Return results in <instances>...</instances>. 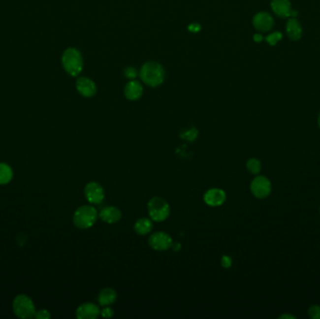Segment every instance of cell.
Here are the masks:
<instances>
[{
  "label": "cell",
  "instance_id": "obj_1",
  "mask_svg": "<svg viewBox=\"0 0 320 319\" xmlns=\"http://www.w3.org/2000/svg\"><path fill=\"white\" fill-rule=\"evenodd\" d=\"M139 74L141 81L151 87L160 86L165 80V70L163 66L155 61H149L143 64Z\"/></svg>",
  "mask_w": 320,
  "mask_h": 319
},
{
  "label": "cell",
  "instance_id": "obj_2",
  "mask_svg": "<svg viewBox=\"0 0 320 319\" xmlns=\"http://www.w3.org/2000/svg\"><path fill=\"white\" fill-rule=\"evenodd\" d=\"M62 65L69 75H79L84 67V60L80 51L75 48H67L62 56Z\"/></svg>",
  "mask_w": 320,
  "mask_h": 319
},
{
  "label": "cell",
  "instance_id": "obj_3",
  "mask_svg": "<svg viewBox=\"0 0 320 319\" xmlns=\"http://www.w3.org/2000/svg\"><path fill=\"white\" fill-rule=\"evenodd\" d=\"M98 212L95 207L84 205L79 207L73 215V223L80 229H87L96 224Z\"/></svg>",
  "mask_w": 320,
  "mask_h": 319
},
{
  "label": "cell",
  "instance_id": "obj_4",
  "mask_svg": "<svg viewBox=\"0 0 320 319\" xmlns=\"http://www.w3.org/2000/svg\"><path fill=\"white\" fill-rule=\"evenodd\" d=\"M147 209L149 216L154 222H163L170 216V204L163 197H152L148 201Z\"/></svg>",
  "mask_w": 320,
  "mask_h": 319
},
{
  "label": "cell",
  "instance_id": "obj_5",
  "mask_svg": "<svg viewBox=\"0 0 320 319\" xmlns=\"http://www.w3.org/2000/svg\"><path fill=\"white\" fill-rule=\"evenodd\" d=\"M12 309L14 314L22 319H32L36 314V308L33 301L29 296L24 294L18 295L14 299Z\"/></svg>",
  "mask_w": 320,
  "mask_h": 319
},
{
  "label": "cell",
  "instance_id": "obj_6",
  "mask_svg": "<svg viewBox=\"0 0 320 319\" xmlns=\"http://www.w3.org/2000/svg\"><path fill=\"white\" fill-rule=\"evenodd\" d=\"M148 244L156 251H166L172 247L173 241L170 234L164 231H157L150 235Z\"/></svg>",
  "mask_w": 320,
  "mask_h": 319
},
{
  "label": "cell",
  "instance_id": "obj_7",
  "mask_svg": "<svg viewBox=\"0 0 320 319\" xmlns=\"http://www.w3.org/2000/svg\"><path fill=\"white\" fill-rule=\"evenodd\" d=\"M252 194L256 198H265L271 194L272 185L270 180L265 176H256L250 185Z\"/></svg>",
  "mask_w": 320,
  "mask_h": 319
},
{
  "label": "cell",
  "instance_id": "obj_8",
  "mask_svg": "<svg viewBox=\"0 0 320 319\" xmlns=\"http://www.w3.org/2000/svg\"><path fill=\"white\" fill-rule=\"evenodd\" d=\"M85 196L91 204H100L105 198V191L97 182H89L85 188Z\"/></svg>",
  "mask_w": 320,
  "mask_h": 319
},
{
  "label": "cell",
  "instance_id": "obj_9",
  "mask_svg": "<svg viewBox=\"0 0 320 319\" xmlns=\"http://www.w3.org/2000/svg\"><path fill=\"white\" fill-rule=\"evenodd\" d=\"M226 192L221 188H211L207 190L203 196V200L208 206L218 207L224 204L226 201Z\"/></svg>",
  "mask_w": 320,
  "mask_h": 319
},
{
  "label": "cell",
  "instance_id": "obj_10",
  "mask_svg": "<svg viewBox=\"0 0 320 319\" xmlns=\"http://www.w3.org/2000/svg\"><path fill=\"white\" fill-rule=\"evenodd\" d=\"M271 6L273 12L280 18L296 17L298 15L297 11L292 10L289 0H272Z\"/></svg>",
  "mask_w": 320,
  "mask_h": 319
},
{
  "label": "cell",
  "instance_id": "obj_11",
  "mask_svg": "<svg viewBox=\"0 0 320 319\" xmlns=\"http://www.w3.org/2000/svg\"><path fill=\"white\" fill-rule=\"evenodd\" d=\"M100 315L98 305L93 302H85L76 310V317L79 319H96Z\"/></svg>",
  "mask_w": 320,
  "mask_h": 319
},
{
  "label": "cell",
  "instance_id": "obj_12",
  "mask_svg": "<svg viewBox=\"0 0 320 319\" xmlns=\"http://www.w3.org/2000/svg\"><path fill=\"white\" fill-rule=\"evenodd\" d=\"M98 217L106 224H116L122 218V212L115 206H105L98 213Z\"/></svg>",
  "mask_w": 320,
  "mask_h": 319
},
{
  "label": "cell",
  "instance_id": "obj_13",
  "mask_svg": "<svg viewBox=\"0 0 320 319\" xmlns=\"http://www.w3.org/2000/svg\"><path fill=\"white\" fill-rule=\"evenodd\" d=\"M253 26L258 31L267 32L273 29L274 26V20L271 14L268 12L261 11L256 13L253 18Z\"/></svg>",
  "mask_w": 320,
  "mask_h": 319
},
{
  "label": "cell",
  "instance_id": "obj_14",
  "mask_svg": "<svg viewBox=\"0 0 320 319\" xmlns=\"http://www.w3.org/2000/svg\"><path fill=\"white\" fill-rule=\"evenodd\" d=\"M77 91L85 97H92L96 93V86L94 82L87 77H80L76 82Z\"/></svg>",
  "mask_w": 320,
  "mask_h": 319
},
{
  "label": "cell",
  "instance_id": "obj_15",
  "mask_svg": "<svg viewBox=\"0 0 320 319\" xmlns=\"http://www.w3.org/2000/svg\"><path fill=\"white\" fill-rule=\"evenodd\" d=\"M143 93V87L139 81L130 80L125 87V96L128 100L135 101L141 98Z\"/></svg>",
  "mask_w": 320,
  "mask_h": 319
},
{
  "label": "cell",
  "instance_id": "obj_16",
  "mask_svg": "<svg viewBox=\"0 0 320 319\" xmlns=\"http://www.w3.org/2000/svg\"><path fill=\"white\" fill-rule=\"evenodd\" d=\"M117 300V292L112 287H105L99 292L97 301L100 306H110Z\"/></svg>",
  "mask_w": 320,
  "mask_h": 319
},
{
  "label": "cell",
  "instance_id": "obj_17",
  "mask_svg": "<svg viewBox=\"0 0 320 319\" xmlns=\"http://www.w3.org/2000/svg\"><path fill=\"white\" fill-rule=\"evenodd\" d=\"M287 34L291 40H299L302 36V29L300 22L295 18H290L287 23Z\"/></svg>",
  "mask_w": 320,
  "mask_h": 319
},
{
  "label": "cell",
  "instance_id": "obj_18",
  "mask_svg": "<svg viewBox=\"0 0 320 319\" xmlns=\"http://www.w3.org/2000/svg\"><path fill=\"white\" fill-rule=\"evenodd\" d=\"M153 220L147 217L139 218L134 224V230L137 234L147 235L150 233L153 229Z\"/></svg>",
  "mask_w": 320,
  "mask_h": 319
},
{
  "label": "cell",
  "instance_id": "obj_19",
  "mask_svg": "<svg viewBox=\"0 0 320 319\" xmlns=\"http://www.w3.org/2000/svg\"><path fill=\"white\" fill-rule=\"evenodd\" d=\"M13 176L12 169L9 165L5 163H0V185L9 184Z\"/></svg>",
  "mask_w": 320,
  "mask_h": 319
},
{
  "label": "cell",
  "instance_id": "obj_20",
  "mask_svg": "<svg viewBox=\"0 0 320 319\" xmlns=\"http://www.w3.org/2000/svg\"><path fill=\"white\" fill-rule=\"evenodd\" d=\"M247 170L252 174H258L261 169L260 161L256 159H250L246 163Z\"/></svg>",
  "mask_w": 320,
  "mask_h": 319
},
{
  "label": "cell",
  "instance_id": "obj_21",
  "mask_svg": "<svg viewBox=\"0 0 320 319\" xmlns=\"http://www.w3.org/2000/svg\"><path fill=\"white\" fill-rule=\"evenodd\" d=\"M282 33H280V32H273V33L270 34L269 36L266 37V41L271 46H274L275 44H277L282 39Z\"/></svg>",
  "mask_w": 320,
  "mask_h": 319
},
{
  "label": "cell",
  "instance_id": "obj_22",
  "mask_svg": "<svg viewBox=\"0 0 320 319\" xmlns=\"http://www.w3.org/2000/svg\"><path fill=\"white\" fill-rule=\"evenodd\" d=\"M198 130L196 128H191V129H189V130H186L184 131V133L182 134V138L186 139L187 141H193L198 136Z\"/></svg>",
  "mask_w": 320,
  "mask_h": 319
},
{
  "label": "cell",
  "instance_id": "obj_23",
  "mask_svg": "<svg viewBox=\"0 0 320 319\" xmlns=\"http://www.w3.org/2000/svg\"><path fill=\"white\" fill-rule=\"evenodd\" d=\"M124 75L129 80H134L138 76V71L134 66H128L124 70Z\"/></svg>",
  "mask_w": 320,
  "mask_h": 319
},
{
  "label": "cell",
  "instance_id": "obj_24",
  "mask_svg": "<svg viewBox=\"0 0 320 319\" xmlns=\"http://www.w3.org/2000/svg\"><path fill=\"white\" fill-rule=\"evenodd\" d=\"M308 314L311 319H320V307L318 305H313L308 310Z\"/></svg>",
  "mask_w": 320,
  "mask_h": 319
},
{
  "label": "cell",
  "instance_id": "obj_25",
  "mask_svg": "<svg viewBox=\"0 0 320 319\" xmlns=\"http://www.w3.org/2000/svg\"><path fill=\"white\" fill-rule=\"evenodd\" d=\"M100 315L105 319H111L114 316V311L110 306H104L103 309L100 311Z\"/></svg>",
  "mask_w": 320,
  "mask_h": 319
},
{
  "label": "cell",
  "instance_id": "obj_26",
  "mask_svg": "<svg viewBox=\"0 0 320 319\" xmlns=\"http://www.w3.org/2000/svg\"><path fill=\"white\" fill-rule=\"evenodd\" d=\"M221 265L224 269H229L232 265V258L229 255H224L221 257Z\"/></svg>",
  "mask_w": 320,
  "mask_h": 319
},
{
  "label": "cell",
  "instance_id": "obj_27",
  "mask_svg": "<svg viewBox=\"0 0 320 319\" xmlns=\"http://www.w3.org/2000/svg\"><path fill=\"white\" fill-rule=\"evenodd\" d=\"M50 314L47 310H39V311H36V314L34 316V318L38 319H50Z\"/></svg>",
  "mask_w": 320,
  "mask_h": 319
},
{
  "label": "cell",
  "instance_id": "obj_28",
  "mask_svg": "<svg viewBox=\"0 0 320 319\" xmlns=\"http://www.w3.org/2000/svg\"><path fill=\"white\" fill-rule=\"evenodd\" d=\"M201 29V27L199 24H191L189 27V30L190 32H193V33H197V32H199Z\"/></svg>",
  "mask_w": 320,
  "mask_h": 319
},
{
  "label": "cell",
  "instance_id": "obj_29",
  "mask_svg": "<svg viewBox=\"0 0 320 319\" xmlns=\"http://www.w3.org/2000/svg\"><path fill=\"white\" fill-rule=\"evenodd\" d=\"M253 38L256 42H261L263 40V37L261 34H255Z\"/></svg>",
  "mask_w": 320,
  "mask_h": 319
},
{
  "label": "cell",
  "instance_id": "obj_30",
  "mask_svg": "<svg viewBox=\"0 0 320 319\" xmlns=\"http://www.w3.org/2000/svg\"><path fill=\"white\" fill-rule=\"evenodd\" d=\"M280 319H295V317H293V316H291V315H283V316H281L280 318H279Z\"/></svg>",
  "mask_w": 320,
  "mask_h": 319
},
{
  "label": "cell",
  "instance_id": "obj_31",
  "mask_svg": "<svg viewBox=\"0 0 320 319\" xmlns=\"http://www.w3.org/2000/svg\"><path fill=\"white\" fill-rule=\"evenodd\" d=\"M172 246H173V248H174V251H178V250L180 249V247H181V245H180L179 243L173 244H172Z\"/></svg>",
  "mask_w": 320,
  "mask_h": 319
},
{
  "label": "cell",
  "instance_id": "obj_32",
  "mask_svg": "<svg viewBox=\"0 0 320 319\" xmlns=\"http://www.w3.org/2000/svg\"><path fill=\"white\" fill-rule=\"evenodd\" d=\"M319 126H320V117H319Z\"/></svg>",
  "mask_w": 320,
  "mask_h": 319
}]
</instances>
